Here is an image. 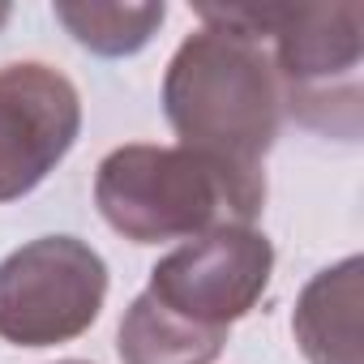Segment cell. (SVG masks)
Returning a JSON list of instances; mask_svg holds the SVG:
<instances>
[{
  "label": "cell",
  "instance_id": "cell-1",
  "mask_svg": "<svg viewBox=\"0 0 364 364\" xmlns=\"http://www.w3.org/2000/svg\"><path fill=\"white\" fill-rule=\"evenodd\" d=\"M95 206L133 245L198 240L253 228L266 206V171H245L185 146H116L95 171Z\"/></svg>",
  "mask_w": 364,
  "mask_h": 364
},
{
  "label": "cell",
  "instance_id": "cell-2",
  "mask_svg": "<svg viewBox=\"0 0 364 364\" xmlns=\"http://www.w3.org/2000/svg\"><path fill=\"white\" fill-rule=\"evenodd\" d=\"M163 116L185 150L262 171L283 124L270 48L206 22L176 48L163 73Z\"/></svg>",
  "mask_w": 364,
  "mask_h": 364
},
{
  "label": "cell",
  "instance_id": "cell-3",
  "mask_svg": "<svg viewBox=\"0 0 364 364\" xmlns=\"http://www.w3.org/2000/svg\"><path fill=\"white\" fill-rule=\"evenodd\" d=\"M232 26L270 48L291 120L326 137L360 141V5H236Z\"/></svg>",
  "mask_w": 364,
  "mask_h": 364
},
{
  "label": "cell",
  "instance_id": "cell-4",
  "mask_svg": "<svg viewBox=\"0 0 364 364\" xmlns=\"http://www.w3.org/2000/svg\"><path fill=\"white\" fill-rule=\"evenodd\" d=\"M107 300V266L77 236H39L0 262V338L56 347L82 338Z\"/></svg>",
  "mask_w": 364,
  "mask_h": 364
},
{
  "label": "cell",
  "instance_id": "cell-5",
  "mask_svg": "<svg viewBox=\"0 0 364 364\" xmlns=\"http://www.w3.org/2000/svg\"><path fill=\"white\" fill-rule=\"evenodd\" d=\"M274 274V245L257 228H219L185 240L150 270V296L202 330L228 334L249 317Z\"/></svg>",
  "mask_w": 364,
  "mask_h": 364
},
{
  "label": "cell",
  "instance_id": "cell-6",
  "mask_svg": "<svg viewBox=\"0 0 364 364\" xmlns=\"http://www.w3.org/2000/svg\"><path fill=\"white\" fill-rule=\"evenodd\" d=\"M82 133L77 86L43 65L18 60L0 69V202L35 193Z\"/></svg>",
  "mask_w": 364,
  "mask_h": 364
},
{
  "label": "cell",
  "instance_id": "cell-7",
  "mask_svg": "<svg viewBox=\"0 0 364 364\" xmlns=\"http://www.w3.org/2000/svg\"><path fill=\"white\" fill-rule=\"evenodd\" d=\"M360 300L364 257H343L317 270L291 313V334L309 364H360Z\"/></svg>",
  "mask_w": 364,
  "mask_h": 364
},
{
  "label": "cell",
  "instance_id": "cell-8",
  "mask_svg": "<svg viewBox=\"0 0 364 364\" xmlns=\"http://www.w3.org/2000/svg\"><path fill=\"white\" fill-rule=\"evenodd\" d=\"M223 343L228 334H215L176 317L150 291H141L124 309L120 334H116V351L124 364H215Z\"/></svg>",
  "mask_w": 364,
  "mask_h": 364
},
{
  "label": "cell",
  "instance_id": "cell-9",
  "mask_svg": "<svg viewBox=\"0 0 364 364\" xmlns=\"http://www.w3.org/2000/svg\"><path fill=\"white\" fill-rule=\"evenodd\" d=\"M163 18H167L163 0H141V5H124V0H60L56 5V22L95 56L141 52L163 26Z\"/></svg>",
  "mask_w": 364,
  "mask_h": 364
},
{
  "label": "cell",
  "instance_id": "cell-10",
  "mask_svg": "<svg viewBox=\"0 0 364 364\" xmlns=\"http://www.w3.org/2000/svg\"><path fill=\"white\" fill-rule=\"evenodd\" d=\"M9 14H14L9 5H0V31H5V22H9Z\"/></svg>",
  "mask_w": 364,
  "mask_h": 364
},
{
  "label": "cell",
  "instance_id": "cell-11",
  "mask_svg": "<svg viewBox=\"0 0 364 364\" xmlns=\"http://www.w3.org/2000/svg\"><path fill=\"white\" fill-rule=\"evenodd\" d=\"M56 364H90V360H56Z\"/></svg>",
  "mask_w": 364,
  "mask_h": 364
}]
</instances>
